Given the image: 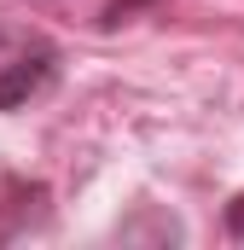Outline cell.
<instances>
[{
    "instance_id": "obj_1",
    "label": "cell",
    "mask_w": 244,
    "mask_h": 250,
    "mask_svg": "<svg viewBox=\"0 0 244 250\" xmlns=\"http://www.w3.org/2000/svg\"><path fill=\"white\" fill-rule=\"evenodd\" d=\"M59 82V47L53 41H29L0 64V111H23L35 93H47Z\"/></svg>"
},
{
    "instance_id": "obj_2",
    "label": "cell",
    "mask_w": 244,
    "mask_h": 250,
    "mask_svg": "<svg viewBox=\"0 0 244 250\" xmlns=\"http://www.w3.org/2000/svg\"><path fill=\"white\" fill-rule=\"evenodd\" d=\"M6 204H12V209H6V221H0V239L23 233V221L35 227V221L47 215V187H41V181H29V187H23V181H12V187H6Z\"/></svg>"
},
{
    "instance_id": "obj_3",
    "label": "cell",
    "mask_w": 244,
    "mask_h": 250,
    "mask_svg": "<svg viewBox=\"0 0 244 250\" xmlns=\"http://www.w3.org/2000/svg\"><path fill=\"white\" fill-rule=\"evenodd\" d=\"M140 6H151V0H111V6H105V23H122V18H134Z\"/></svg>"
},
{
    "instance_id": "obj_4",
    "label": "cell",
    "mask_w": 244,
    "mask_h": 250,
    "mask_svg": "<svg viewBox=\"0 0 244 250\" xmlns=\"http://www.w3.org/2000/svg\"><path fill=\"white\" fill-rule=\"evenodd\" d=\"M221 221H227V233H233V239H244V192L227 204V215H221Z\"/></svg>"
}]
</instances>
